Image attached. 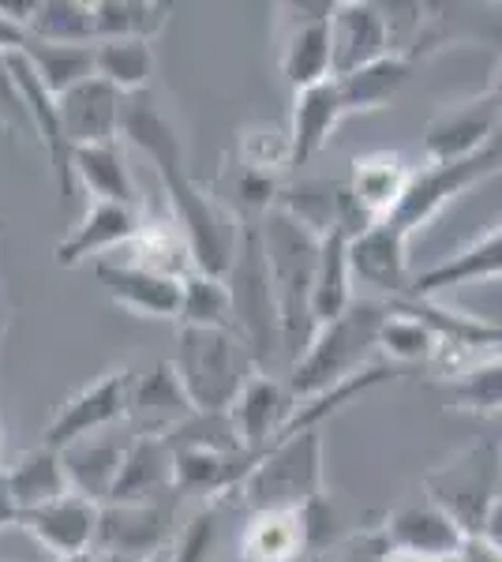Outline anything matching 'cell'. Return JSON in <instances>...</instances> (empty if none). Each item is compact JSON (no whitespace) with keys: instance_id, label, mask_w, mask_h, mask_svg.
I'll list each match as a JSON object with an SVG mask.
<instances>
[{"instance_id":"obj_3","label":"cell","mask_w":502,"mask_h":562,"mask_svg":"<svg viewBox=\"0 0 502 562\" xmlns=\"http://www.w3.org/2000/svg\"><path fill=\"white\" fill-rule=\"evenodd\" d=\"M387 312H390L387 301H356L334 323L319 326L312 341H308V349L300 352V360L289 368L286 386L293 394V402L323 394V390H331L337 383H345V379L360 375L364 368H371L368 357L376 352V338Z\"/></svg>"},{"instance_id":"obj_15","label":"cell","mask_w":502,"mask_h":562,"mask_svg":"<svg viewBox=\"0 0 502 562\" xmlns=\"http://www.w3.org/2000/svg\"><path fill=\"white\" fill-rule=\"evenodd\" d=\"M172 548V510L166 503H143V506H102L98 521L94 555H124V559H150L154 551Z\"/></svg>"},{"instance_id":"obj_21","label":"cell","mask_w":502,"mask_h":562,"mask_svg":"<svg viewBox=\"0 0 502 562\" xmlns=\"http://www.w3.org/2000/svg\"><path fill=\"white\" fill-rule=\"evenodd\" d=\"M143 217H140V206H121V203H90L87 214L79 217L76 225L68 229L57 248H53V259L57 267L71 270L79 262H102L109 251L116 248H127L140 233Z\"/></svg>"},{"instance_id":"obj_31","label":"cell","mask_w":502,"mask_h":562,"mask_svg":"<svg viewBox=\"0 0 502 562\" xmlns=\"http://www.w3.org/2000/svg\"><path fill=\"white\" fill-rule=\"evenodd\" d=\"M83 184V192L94 203H121L140 206L135 180L127 169L121 143H102V147H79L71 150V184Z\"/></svg>"},{"instance_id":"obj_30","label":"cell","mask_w":502,"mask_h":562,"mask_svg":"<svg viewBox=\"0 0 502 562\" xmlns=\"http://www.w3.org/2000/svg\"><path fill=\"white\" fill-rule=\"evenodd\" d=\"M308 543L304 510H255L241 532V562H297Z\"/></svg>"},{"instance_id":"obj_36","label":"cell","mask_w":502,"mask_h":562,"mask_svg":"<svg viewBox=\"0 0 502 562\" xmlns=\"http://www.w3.org/2000/svg\"><path fill=\"white\" fill-rule=\"evenodd\" d=\"M20 53L31 60L34 76H38L57 98L64 90L79 87L83 79L94 76V45H53V42H38L26 34Z\"/></svg>"},{"instance_id":"obj_28","label":"cell","mask_w":502,"mask_h":562,"mask_svg":"<svg viewBox=\"0 0 502 562\" xmlns=\"http://www.w3.org/2000/svg\"><path fill=\"white\" fill-rule=\"evenodd\" d=\"M353 233L334 225L319 240V262H315V285H312V319L315 330L323 323H334L356 304V278L349 262Z\"/></svg>"},{"instance_id":"obj_13","label":"cell","mask_w":502,"mask_h":562,"mask_svg":"<svg viewBox=\"0 0 502 562\" xmlns=\"http://www.w3.org/2000/svg\"><path fill=\"white\" fill-rule=\"evenodd\" d=\"M394 53L387 8L371 0H342L331 8V65L334 79Z\"/></svg>"},{"instance_id":"obj_42","label":"cell","mask_w":502,"mask_h":562,"mask_svg":"<svg viewBox=\"0 0 502 562\" xmlns=\"http://www.w3.org/2000/svg\"><path fill=\"white\" fill-rule=\"evenodd\" d=\"M214 537H217L214 514H210V510L196 514V518L185 525V532L172 540V562H210Z\"/></svg>"},{"instance_id":"obj_1","label":"cell","mask_w":502,"mask_h":562,"mask_svg":"<svg viewBox=\"0 0 502 562\" xmlns=\"http://www.w3.org/2000/svg\"><path fill=\"white\" fill-rule=\"evenodd\" d=\"M121 139L132 143L135 150L147 154L154 161V173H158L161 188H166V199H169L172 225L180 229V237H185L191 251V267L210 278L230 274L244 225L236 222V214L230 206L217 203V199L188 173L180 132L172 128V121L161 113V105L154 102L150 90L124 98Z\"/></svg>"},{"instance_id":"obj_38","label":"cell","mask_w":502,"mask_h":562,"mask_svg":"<svg viewBox=\"0 0 502 562\" xmlns=\"http://www.w3.org/2000/svg\"><path fill=\"white\" fill-rule=\"evenodd\" d=\"M124 251H127L124 259L140 262V267H147V270H158V274H166V278H185L196 270L191 267L188 244L180 237L177 225H172V217L169 222H143L135 240L127 244Z\"/></svg>"},{"instance_id":"obj_33","label":"cell","mask_w":502,"mask_h":562,"mask_svg":"<svg viewBox=\"0 0 502 562\" xmlns=\"http://www.w3.org/2000/svg\"><path fill=\"white\" fill-rule=\"evenodd\" d=\"M169 12L172 8L158 0H90V26H94V42H154L166 31Z\"/></svg>"},{"instance_id":"obj_14","label":"cell","mask_w":502,"mask_h":562,"mask_svg":"<svg viewBox=\"0 0 502 562\" xmlns=\"http://www.w3.org/2000/svg\"><path fill=\"white\" fill-rule=\"evenodd\" d=\"M349 262H353V278L387 296V304L413 296L416 270L409 267V237L394 229V225H371L360 237H353Z\"/></svg>"},{"instance_id":"obj_39","label":"cell","mask_w":502,"mask_h":562,"mask_svg":"<svg viewBox=\"0 0 502 562\" xmlns=\"http://www.w3.org/2000/svg\"><path fill=\"white\" fill-rule=\"evenodd\" d=\"M26 34L53 45H94L90 0H38Z\"/></svg>"},{"instance_id":"obj_17","label":"cell","mask_w":502,"mask_h":562,"mask_svg":"<svg viewBox=\"0 0 502 562\" xmlns=\"http://www.w3.org/2000/svg\"><path fill=\"white\" fill-rule=\"evenodd\" d=\"M196 416L185 386H180L177 371L169 360L154 364L150 371L132 379V394H127V428L132 435H154V439H169Z\"/></svg>"},{"instance_id":"obj_11","label":"cell","mask_w":502,"mask_h":562,"mask_svg":"<svg viewBox=\"0 0 502 562\" xmlns=\"http://www.w3.org/2000/svg\"><path fill=\"white\" fill-rule=\"evenodd\" d=\"M98 521H102V506L76 492H68L64 498H57V503H45L26 514H15V525H20L42 551H49L53 562L94 555Z\"/></svg>"},{"instance_id":"obj_44","label":"cell","mask_w":502,"mask_h":562,"mask_svg":"<svg viewBox=\"0 0 502 562\" xmlns=\"http://www.w3.org/2000/svg\"><path fill=\"white\" fill-rule=\"evenodd\" d=\"M439 562H502V551L483 537H465L461 548L454 551V555L439 559Z\"/></svg>"},{"instance_id":"obj_18","label":"cell","mask_w":502,"mask_h":562,"mask_svg":"<svg viewBox=\"0 0 502 562\" xmlns=\"http://www.w3.org/2000/svg\"><path fill=\"white\" fill-rule=\"evenodd\" d=\"M64 139L71 150L79 147H102V143H121V116H124V94L113 90L105 79L90 76L79 87L64 90L57 98Z\"/></svg>"},{"instance_id":"obj_34","label":"cell","mask_w":502,"mask_h":562,"mask_svg":"<svg viewBox=\"0 0 502 562\" xmlns=\"http://www.w3.org/2000/svg\"><path fill=\"white\" fill-rule=\"evenodd\" d=\"M154 68H158L154 42H140V38L94 42V76L105 79L113 90H121L124 98L150 90Z\"/></svg>"},{"instance_id":"obj_49","label":"cell","mask_w":502,"mask_h":562,"mask_svg":"<svg viewBox=\"0 0 502 562\" xmlns=\"http://www.w3.org/2000/svg\"><path fill=\"white\" fill-rule=\"evenodd\" d=\"M382 562H424V559H413V555H401V551H390L387 548V559Z\"/></svg>"},{"instance_id":"obj_9","label":"cell","mask_w":502,"mask_h":562,"mask_svg":"<svg viewBox=\"0 0 502 562\" xmlns=\"http://www.w3.org/2000/svg\"><path fill=\"white\" fill-rule=\"evenodd\" d=\"M132 379H135L132 368H113V371H105V375H98L94 383L79 386L68 402H60L57 409H53L49 424L42 428V447L60 454L71 442L113 431L116 424H124Z\"/></svg>"},{"instance_id":"obj_41","label":"cell","mask_w":502,"mask_h":562,"mask_svg":"<svg viewBox=\"0 0 502 562\" xmlns=\"http://www.w3.org/2000/svg\"><path fill=\"white\" fill-rule=\"evenodd\" d=\"M286 166H293L286 128H248L241 132V169L263 177H278Z\"/></svg>"},{"instance_id":"obj_25","label":"cell","mask_w":502,"mask_h":562,"mask_svg":"<svg viewBox=\"0 0 502 562\" xmlns=\"http://www.w3.org/2000/svg\"><path fill=\"white\" fill-rule=\"evenodd\" d=\"M172 492H177V469H172L169 439L132 435V447L124 454L121 476H116L113 492H109V503L143 506V503H161Z\"/></svg>"},{"instance_id":"obj_29","label":"cell","mask_w":502,"mask_h":562,"mask_svg":"<svg viewBox=\"0 0 502 562\" xmlns=\"http://www.w3.org/2000/svg\"><path fill=\"white\" fill-rule=\"evenodd\" d=\"M416 68V53H387V57L371 60V65L337 76V94H342L345 116L356 113H376V109L390 105L401 94Z\"/></svg>"},{"instance_id":"obj_5","label":"cell","mask_w":502,"mask_h":562,"mask_svg":"<svg viewBox=\"0 0 502 562\" xmlns=\"http://www.w3.org/2000/svg\"><path fill=\"white\" fill-rule=\"evenodd\" d=\"M236 495L252 514L312 506L323 495V435L319 428L281 435L270 450L259 454Z\"/></svg>"},{"instance_id":"obj_43","label":"cell","mask_w":502,"mask_h":562,"mask_svg":"<svg viewBox=\"0 0 502 562\" xmlns=\"http://www.w3.org/2000/svg\"><path fill=\"white\" fill-rule=\"evenodd\" d=\"M0 128H8L12 135H31V121H26V109H23V98H20V87H15L12 71H8V60L0 53Z\"/></svg>"},{"instance_id":"obj_27","label":"cell","mask_w":502,"mask_h":562,"mask_svg":"<svg viewBox=\"0 0 502 562\" xmlns=\"http://www.w3.org/2000/svg\"><path fill=\"white\" fill-rule=\"evenodd\" d=\"M345 121V105L337 94V83L326 79L319 87L297 90L293 109H289V150H293V166H304L315 154L326 150V143L334 139V132Z\"/></svg>"},{"instance_id":"obj_26","label":"cell","mask_w":502,"mask_h":562,"mask_svg":"<svg viewBox=\"0 0 502 562\" xmlns=\"http://www.w3.org/2000/svg\"><path fill=\"white\" fill-rule=\"evenodd\" d=\"M127 447H132V428L124 435H113V431L90 435V439H79V442H71V447H64L60 461H64V473H68L71 492L105 506L116 476H121Z\"/></svg>"},{"instance_id":"obj_35","label":"cell","mask_w":502,"mask_h":562,"mask_svg":"<svg viewBox=\"0 0 502 562\" xmlns=\"http://www.w3.org/2000/svg\"><path fill=\"white\" fill-rule=\"evenodd\" d=\"M376 349L390 364H427V360L439 357L443 338L435 334V326H427L416 312L401 304H390L387 319L379 326Z\"/></svg>"},{"instance_id":"obj_46","label":"cell","mask_w":502,"mask_h":562,"mask_svg":"<svg viewBox=\"0 0 502 562\" xmlns=\"http://www.w3.org/2000/svg\"><path fill=\"white\" fill-rule=\"evenodd\" d=\"M387 559V540H364V543H356V548L345 555V562H382Z\"/></svg>"},{"instance_id":"obj_22","label":"cell","mask_w":502,"mask_h":562,"mask_svg":"<svg viewBox=\"0 0 502 562\" xmlns=\"http://www.w3.org/2000/svg\"><path fill=\"white\" fill-rule=\"evenodd\" d=\"M289 413H293V394H289V386L281 383V379L267 375V371H259V375L241 390V397H236L233 409L225 416H230L241 450L263 454V450H270L274 442L281 439V431H286V424H289Z\"/></svg>"},{"instance_id":"obj_37","label":"cell","mask_w":502,"mask_h":562,"mask_svg":"<svg viewBox=\"0 0 502 562\" xmlns=\"http://www.w3.org/2000/svg\"><path fill=\"white\" fill-rule=\"evenodd\" d=\"M180 326H199V330H233V296L225 278H210V274H191L180 278Z\"/></svg>"},{"instance_id":"obj_4","label":"cell","mask_w":502,"mask_h":562,"mask_svg":"<svg viewBox=\"0 0 502 562\" xmlns=\"http://www.w3.org/2000/svg\"><path fill=\"white\" fill-rule=\"evenodd\" d=\"M169 364L199 416L230 413L241 390L263 371L233 330H199V326H180L177 357Z\"/></svg>"},{"instance_id":"obj_10","label":"cell","mask_w":502,"mask_h":562,"mask_svg":"<svg viewBox=\"0 0 502 562\" xmlns=\"http://www.w3.org/2000/svg\"><path fill=\"white\" fill-rule=\"evenodd\" d=\"M502 128V105L483 90L465 102L439 109L424 128V166H454L488 147Z\"/></svg>"},{"instance_id":"obj_48","label":"cell","mask_w":502,"mask_h":562,"mask_svg":"<svg viewBox=\"0 0 502 562\" xmlns=\"http://www.w3.org/2000/svg\"><path fill=\"white\" fill-rule=\"evenodd\" d=\"M488 94L495 98V102L502 105V60L495 65V76H491V87H488Z\"/></svg>"},{"instance_id":"obj_51","label":"cell","mask_w":502,"mask_h":562,"mask_svg":"<svg viewBox=\"0 0 502 562\" xmlns=\"http://www.w3.org/2000/svg\"><path fill=\"white\" fill-rule=\"evenodd\" d=\"M60 562H94V555H79V559H60Z\"/></svg>"},{"instance_id":"obj_52","label":"cell","mask_w":502,"mask_h":562,"mask_svg":"<svg viewBox=\"0 0 502 562\" xmlns=\"http://www.w3.org/2000/svg\"><path fill=\"white\" fill-rule=\"evenodd\" d=\"M499 458H502V435H499Z\"/></svg>"},{"instance_id":"obj_23","label":"cell","mask_w":502,"mask_h":562,"mask_svg":"<svg viewBox=\"0 0 502 562\" xmlns=\"http://www.w3.org/2000/svg\"><path fill=\"white\" fill-rule=\"evenodd\" d=\"M483 281H502V225L469 240L454 256L416 270L409 301H435L443 293H454V289L465 285H483Z\"/></svg>"},{"instance_id":"obj_45","label":"cell","mask_w":502,"mask_h":562,"mask_svg":"<svg viewBox=\"0 0 502 562\" xmlns=\"http://www.w3.org/2000/svg\"><path fill=\"white\" fill-rule=\"evenodd\" d=\"M477 537H483L488 543H495V548L502 551V495L488 506V514H483V525H480Z\"/></svg>"},{"instance_id":"obj_6","label":"cell","mask_w":502,"mask_h":562,"mask_svg":"<svg viewBox=\"0 0 502 562\" xmlns=\"http://www.w3.org/2000/svg\"><path fill=\"white\" fill-rule=\"evenodd\" d=\"M225 285H230V296H233L236 338L248 346L255 364L263 368L270 360V352H281V346H278V307H274L267 262H263L255 225H244L241 229V244H236V256H233L230 274H225Z\"/></svg>"},{"instance_id":"obj_7","label":"cell","mask_w":502,"mask_h":562,"mask_svg":"<svg viewBox=\"0 0 502 562\" xmlns=\"http://www.w3.org/2000/svg\"><path fill=\"white\" fill-rule=\"evenodd\" d=\"M499 173H502V128L495 132V139L472 154V158L454 161V166H420L405 199H401L398 214L382 225H394V229H401L413 240L427 222H435V217L443 214L446 203H454L461 192H469V188H477Z\"/></svg>"},{"instance_id":"obj_24","label":"cell","mask_w":502,"mask_h":562,"mask_svg":"<svg viewBox=\"0 0 502 562\" xmlns=\"http://www.w3.org/2000/svg\"><path fill=\"white\" fill-rule=\"evenodd\" d=\"M382 540L390 551L401 555H413L424 562H439L465 543V529L450 518L446 510H439L435 503H405L382 525Z\"/></svg>"},{"instance_id":"obj_16","label":"cell","mask_w":502,"mask_h":562,"mask_svg":"<svg viewBox=\"0 0 502 562\" xmlns=\"http://www.w3.org/2000/svg\"><path fill=\"white\" fill-rule=\"evenodd\" d=\"M94 278L109 293V301L140 319H177L180 315V278H166L124 256L94 262Z\"/></svg>"},{"instance_id":"obj_2","label":"cell","mask_w":502,"mask_h":562,"mask_svg":"<svg viewBox=\"0 0 502 562\" xmlns=\"http://www.w3.org/2000/svg\"><path fill=\"white\" fill-rule=\"evenodd\" d=\"M255 233H259L263 262H267L274 307H278V346L281 357L293 368L315 334L312 285H315L319 240L323 237L278 203L267 214H259Z\"/></svg>"},{"instance_id":"obj_32","label":"cell","mask_w":502,"mask_h":562,"mask_svg":"<svg viewBox=\"0 0 502 562\" xmlns=\"http://www.w3.org/2000/svg\"><path fill=\"white\" fill-rule=\"evenodd\" d=\"M4 480H8V495H12L15 514H26L45 503H57V498L71 492L64 461L57 450H49V447H38V450H31V454H23L12 469H4Z\"/></svg>"},{"instance_id":"obj_20","label":"cell","mask_w":502,"mask_h":562,"mask_svg":"<svg viewBox=\"0 0 502 562\" xmlns=\"http://www.w3.org/2000/svg\"><path fill=\"white\" fill-rule=\"evenodd\" d=\"M8 60V71H12L15 87H20V98H23V109H26V121H31V132L38 139V147L45 150L53 166V177L60 184V195H71V147L64 139V124H60V105H57V94L34 76L31 60L23 57L20 49L4 53Z\"/></svg>"},{"instance_id":"obj_47","label":"cell","mask_w":502,"mask_h":562,"mask_svg":"<svg viewBox=\"0 0 502 562\" xmlns=\"http://www.w3.org/2000/svg\"><path fill=\"white\" fill-rule=\"evenodd\" d=\"M4 525H15V506H12V495H8L4 469H0V529H4Z\"/></svg>"},{"instance_id":"obj_50","label":"cell","mask_w":502,"mask_h":562,"mask_svg":"<svg viewBox=\"0 0 502 562\" xmlns=\"http://www.w3.org/2000/svg\"><path fill=\"white\" fill-rule=\"evenodd\" d=\"M143 562H172V548H166V551H154L150 559H143Z\"/></svg>"},{"instance_id":"obj_19","label":"cell","mask_w":502,"mask_h":562,"mask_svg":"<svg viewBox=\"0 0 502 562\" xmlns=\"http://www.w3.org/2000/svg\"><path fill=\"white\" fill-rule=\"evenodd\" d=\"M413 173L416 169L394 150L360 154V158H353L345 195H349V203L356 206V214H360L364 222L382 225L398 214L401 199H405L409 184H413Z\"/></svg>"},{"instance_id":"obj_40","label":"cell","mask_w":502,"mask_h":562,"mask_svg":"<svg viewBox=\"0 0 502 562\" xmlns=\"http://www.w3.org/2000/svg\"><path fill=\"white\" fill-rule=\"evenodd\" d=\"M446 397L454 402V409L502 416V352L454 371L446 379Z\"/></svg>"},{"instance_id":"obj_8","label":"cell","mask_w":502,"mask_h":562,"mask_svg":"<svg viewBox=\"0 0 502 562\" xmlns=\"http://www.w3.org/2000/svg\"><path fill=\"white\" fill-rule=\"evenodd\" d=\"M499 469H502L499 439L461 450V454H454L450 461H443L439 469L427 473L424 480L427 503H435L439 510L450 514L465 529V537H477L483 514H488V506L499 498L495 495Z\"/></svg>"},{"instance_id":"obj_12","label":"cell","mask_w":502,"mask_h":562,"mask_svg":"<svg viewBox=\"0 0 502 562\" xmlns=\"http://www.w3.org/2000/svg\"><path fill=\"white\" fill-rule=\"evenodd\" d=\"M300 15L289 20L278 42V68L289 90H308L334 79L331 65V8L334 4H293Z\"/></svg>"}]
</instances>
